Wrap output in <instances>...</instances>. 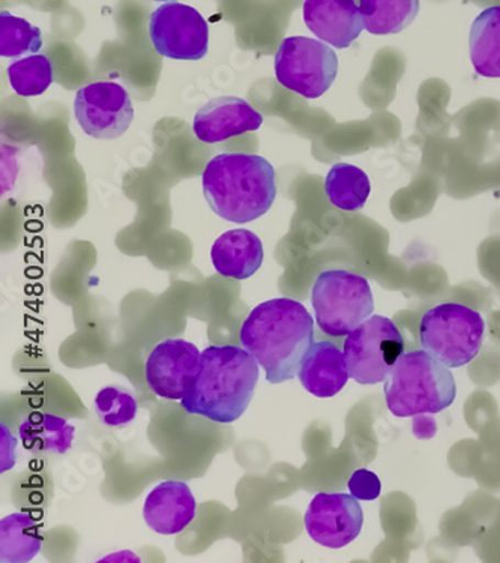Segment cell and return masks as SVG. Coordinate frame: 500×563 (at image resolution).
I'll return each instance as SVG.
<instances>
[{
	"label": "cell",
	"mask_w": 500,
	"mask_h": 563,
	"mask_svg": "<svg viewBox=\"0 0 500 563\" xmlns=\"http://www.w3.org/2000/svg\"><path fill=\"white\" fill-rule=\"evenodd\" d=\"M314 341V320L304 303L290 298L262 302L241 328V344L259 363L270 385L298 377Z\"/></svg>",
	"instance_id": "cell-1"
},
{
	"label": "cell",
	"mask_w": 500,
	"mask_h": 563,
	"mask_svg": "<svg viewBox=\"0 0 500 563\" xmlns=\"http://www.w3.org/2000/svg\"><path fill=\"white\" fill-rule=\"evenodd\" d=\"M202 187L215 216L235 224L252 223L269 212L276 201V168L257 154L224 152L209 159Z\"/></svg>",
	"instance_id": "cell-2"
},
{
	"label": "cell",
	"mask_w": 500,
	"mask_h": 563,
	"mask_svg": "<svg viewBox=\"0 0 500 563\" xmlns=\"http://www.w3.org/2000/svg\"><path fill=\"white\" fill-rule=\"evenodd\" d=\"M259 376V363L244 347L209 346L180 405L186 412L216 424H233L248 409Z\"/></svg>",
	"instance_id": "cell-3"
},
{
	"label": "cell",
	"mask_w": 500,
	"mask_h": 563,
	"mask_svg": "<svg viewBox=\"0 0 500 563\" xmlns=\"http://www.w3.org/2000/svg\"><path fill=\"white\" fill-rule=\"evenodd\" d=\"M389 412L397 418L444 412L457 397L456 379L429 352H404L384 382Z\"/></svg>",
	"instance_id": "cell-4"
},
{
	"label": "cell",
	"mask_w": 500,
	"mask_h": 563,
	"mask_svg": "<svg viewBox=\"0 0 500 563\" xmlns=\"http://www.w3.org/2000/svg\"><path fill=\"white\" fill-rule=\"evenodd\" d=\"M484 335L481 312L457 302L430 308L420 323L422 349L448 368L473 363L481 352Z\"/></svg>",
	"instance_id": "cell-5"
},
{
	"label": "cell",
	"mask_w": 500,
	"mask_h": 563,
	"mask_svg": "<svg viewBox=\"0 0 500 563\" xmlns=\"http://www.w3.org/2000/svg\"><path fill=\"white\" fill-rule=\"evenodd\" d=\"M311 306L321 331L342 339L371 318L375 298L370 283L363 275L330 269L315 278Z\"/></svg>",
	"instance_id": "cell-6"
},
{
	"label": "cell",
	"mask_w": 500,
	"mask_h": 563,
	"mask_svg": "<svg viewBox=\"0 0 500 563\" xmlns=\"http://www.w3.org/2000/svg\"><path fill=\"white\" fill-rule=\"evenodd\" d=\"M278 84L305 100L325 96L338 74V57L331 45L307 36L281 41L274 60Z\"/></svg>",
	"instance_id": "cell-7"
},
{
	"label": "cell",
	"mask_w": 500,
	"mask_h": 563,
	"mask_svg": "<svg viewBox=\"0 0 500 563\" xmlns=\"http://www.w3.org/2000/svg\"><path fill=\"white\" fill-rule=\"evenodd\" d=\"M348 376L359 385H379L404 353L403 335L391 319L373 314L344 340Z\"/></svg>",
	"instance_id": "cell-8"
},
{
	"label": "cell",
	"mask_w": 500,
	"mask_h": 563,
	"mask_svg": "<svg viewBox=\"0 0 500 563\" xmlns=\"http://www.w3.org/2000/svg\"><path fill=\"white\" fill-rule=\"evenodd\" d=\"M149 36L155 51L175 60H200L208 55L209 26L196 8L169 2L151 15Z\"/></svg>",
	"instance_id": "cell-9"
},
{
	"label": "cell",
	"mask_w": 500,
	"mask_h": 563,
	"mask_svg": "<svg viewBox=\"0 0 500 563\" xmlns=\"http://www.w3.org/2000/svg\"><path fill=\"white\" fill-rule=\"evenodd\" d=\"M74 114L80 129L97 140H114L134 119L130 92L116 81H93L76 92Z\"/></svg>",
	"instance_id": "cell-10"
},
{
	"label": "cell",
	"mask_w": 500,
	"mask_h": 563,
	"mask_svg": "<svg viewBox=\"0 0 500 563\" xmlns=\"http://www.w3.org/2000/svg\"><path fill=\"white\" fill-rule=\"evenodd\" d=\"M311 540L326 549L337 550L352 544L364 526L359 500L346 493H319L304 517Z\"/></svg>",
	"instance_id": "cell-11"
},
{
	"label": "cell",
	"mask_w": 500,
	"mask_h": 563,
	"mask_svg": "<svg viewBox=\"0 0 500 563\" xmlns=\"http://www.w3.org/2000/svg\"><path fill=\"white\" fill-rule=\"evenodd\" d=\"M202 352L184 339H166L146 361V382L155 396L180 401L190 393L200 367Z\"/></svg>",
	"instance_id": "cell-12"
},
{
	"label": "cell",
	"mask_w": 500,
	"mask_h": 563,
	"mask_svg": "<svg viewBox=\"0 0 500 563\" xmlns=\"http://www.w3.org/2000/svg\"><path fill=\"white\" fill-rule=\"evenodd\" d=\"M262 125L264 117L248 101L219 97L200 107L192 121V133L204 145H216L237 135L253 133Z\"/></svg>",
	"instance_id": "cell-13"
},
{
	"label": "cell",
	"mask_w": 500,
	"mask_h": 563,
	"mask_svg": "<svg viewBox=\"0 0 500 563\" xmlns=\"http://www.w3.org/2000/svg\"><path fill=\"white\" fill-rule=\"evenodd\" d=\"M197 503L184 481H163L147 495L143 519L159 536H178L196 520Z\"/></svg>",
	"instance_id": "cell-14"
},
{
	"label": "cell",
	"mask_w": 500,
	"mask_h": 563,
	"mask_svg": "<svg viewBox=\"0 0 500 563\" xmlns=\"http://www.w3.org/2000/svg\"><path fill=\"white\" fill-rule=\"evenodd\" d=\"M307 27L331 47H351L363 34L364 23L355 0H304Z\"/></svg>",
	"instance_id": "cell-15"
},
{
	"label": "cell",
	"mask_w": 500,
	"mask_h": 563,
	"mask_svg": "<svg viewBox=\"0 0 500 563\" xmlns=\"http://www.w3.org/2000/svg\"><path fill=\"white\" fill-rule=\"evenodd\" d=\"M264 258L260 238L247 229H233L221 234L211 250L216 273L237 282L253 277L264 265Z\"/></svg>",
	"instance_id": "cell-16"
},
{
	"label": "cell",
	"mask_w": 500,
	"mask_h": 563,
	"mask_svg": "<svg viewBox=\"0 0 500 563\" xmlns=\"http://www.w3.org/2000/svg\"><path fill=\"white\" fill-rule=\"evenodd\" d=\"M298 379L311 396H337L351 379L344 352L331 341H318L302 360Z\"/></svg>",
	"instance_id": "cell-17"
},
{
	"label": "cell",
	"mask_w": 500,
	"mask_h": 563,
	"mask_svg": "<svg viewBox=\"0 0 500 563\" xmlns=\"http://www.w3.org/2000/svg\"><path fill=\"white\" fill-rule=\"evenodd\" d=\"M24 450L34 455H64L73 448L76 427L52 413L34 412L19 427Z\"/></svg>",
	"instance_id": "cell-18"
},
{
	"label": "cell",
	"mask_w": 500,
	"mask_h": 563,
	"mask_svg": "<svg viewBox=\"0 0 500 563\" xmlns=\"http://www.w3.org/2000/svg\"><path fill=\"white\" fill-rule=\"evenodd\" d=\"M43 525L27 512H14L0 520V562L34 561L43 547Z\"/></svg>",
	"instance_id": "cell-19"
},
{
	"label": "cell",
	"mask_w": 500,
	"mask_h": 563,
	"mask_svg": "<svg viewBox=\"0 0 500 563\" xmlns=\"http://www.w3.org/2000/svg\"><path fill=\"white\" fill-rule=\"evenodd\" d=\"M469 53L478 76L500 78V5L487 8L474 20Z\"/></svg>",
	"instance_id": "cell-20"
},
{
	"label": "cell",
	"mask_w": 500,
	"mask_h": 563,
	"mask_svg": "<svg viewBox=\"0 0 500 563\" xmlns=\"http://www.w3.org/2000/svg\"><path fill=\"white\" fill-rule=\"evenodd\" d=\"M325 195L335 208L344 212L360 211L371 195L370 178L354 164H334L325 178Z\"/></svg>",
	"instance_id": "cell-21"
},
{
	"label": "cell",
	"mask_w": 500,
	"mask_h": 563,
	"mask_svg": "<svg viewBox=\"0 0 500 563\" xmlns=\"http://www.w3.org/2000/svg\"><path fill=\"white\" fill-rule=\"evenodd\" d=\"M359 11L371 35H396L416 19L420 0H359Z\"/></svg>",
	"instance_id": "cell-22"
},
{
	"label": "cell",
	"mask_w": 500,
	"mask_h": 563,
	"mask_svg": "<svg viewBox=\"0 0 500 563\" xmlns=\"http://www.w3.org/2000/svg\"><path fill=\"white\" fill-rule=\"evenodd\" d=\"M7 73L12 90L24 98L43 96L55 80L52 60L44 55H32L14 60Z\"/></svg>",
	"instance_id": "cell-23"
},
{
	"label": "cell",
	"mask_w": 500,
	"mask_h": 563,
	"mask_svg": "<svg viewBox=\"0 0 500 563\" xmlns=\"http://www.w3.org/2000/svg\"><path fill=\"white\" fill-rule=\"evenodd\" d=\"M43 47L40 27L15 18L10 11L0 12V56L36 55Z\"/></svg>",
	"instance_id": "cell-24"
},
{
	"label": "cell",
	"mask_w": 500,
	"mask_h": 563,
	"mask_svg": "<svg viewBox=\"0 0 500 563\" xmlns=\"http://www.w3.org/2000/svg\"><path fill=\"white\" fill-rule=\"evenodd\" d=\"M93 409L102 424L110 429H122L137 417L138 402L131 390L121 386H105L98 390Z\"/></svg>",
	"instance_id": "cell-25"
},
{
	"label": "cell",
	"mask_w": 500,
	"mask_h": 563,
	"mask_svg": "<svg viewBox=\"0 0 500 563\" xmlns=\"http://www.w3.org/2000/svg\"><path fill=\"white\" fill-rule=\"evenodd\" d=\"M348 490L356 499L371 503L382 493V483L375 472L368 471V468H358L348 479Z\"/></svg>",
	"instance_id": "cell-26"
},
{
	"label": "cell",
	"mask_w": 500,
	"mask_h": 563,
	"mask_svg": "<svg viewBox=\"0 0 500 563\" xmlns=\"http://www.w3.org/2000/svg\"><path fill=\"white\" fill-rule=\"evenodd\" d=\"M0 430H2V464H0V472L3 474V472L10 471L15 464V445H18V441H15L14 435L11 434L5 424L0 426Z\"/></svg>",
	"instance_id": "cell-27"
},
{
	"label": "cell",
	"mask_w": 500,
	"mask_h": 563,
	"mask_svg": "<svg viewBox=\"0 0 500 563\" xmlns=\"http://www.w3.org/2000/svg\"><path fill=\"white\" fill-rule=\"evenodd\" d=\"M154 2H170V0H154Z\"/></svg>",
	"instance_id": "cell-28"
}]
</instances>
